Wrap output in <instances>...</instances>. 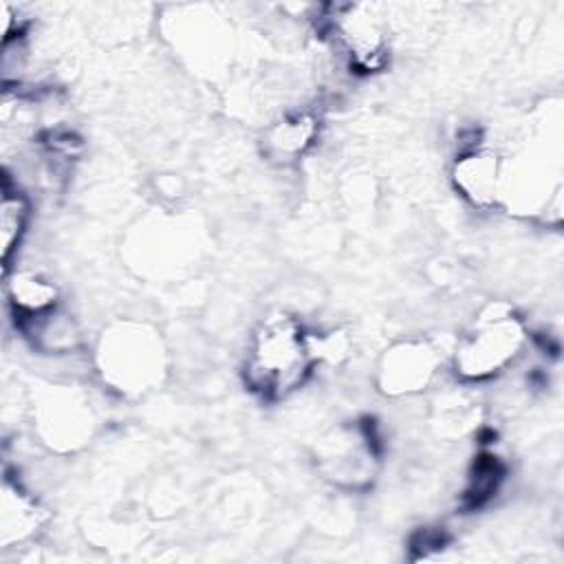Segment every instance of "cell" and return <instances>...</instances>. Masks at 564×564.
Masks as SVG:
<instances>
[{"label":"cell","instance_id":"obj_7","mask_svg":"<svg viewBox=\"0 0 564 564\" xmlns=\"http://www.w3.org/2000/svg\"><path fill=\"white\" fill-rule=\"evenodd\" d=\"M339 37L344 40L352 62L364 70H372L383 62V35L372 15H357V7H348L339 15Z\"/></svg>","mask_w":564,"mask_h":564},{"label":"cell","instance_id":"obj_4","mask_svg":"<svg viewBox=\"0 0 564 564\" xmlns=\"http://www.w3.org/2000/svg\"><path fill=\"white\" fill-rule=\"evenodd\" d=\"M438 368V352L427 341H401L392 346L379 366V386L386 394H412L432 381Z\"/></svg>","mask_w":564,"mask_h":564},{"label":"cell","instance_id":"obj_5","mask_svg":"<svg viewBox=\"0 0 564 564\" xmlns=\"http://www.w3.org/2000/svg\"><path fill=\"white\" fill-rule=\"evenodd\" d=\"M454 181L474 205H494L502 192V159L489 148H471L456 161Z\"/></svg>","mask_w":564,"mask_h":564},{"label":"cell","instance_id":"obj_3","mask_svg":"<svg viewBox=\"0 0 564 564\" xmlns=\"http://www.w3.org/2000/svg\"><path fill=\"white\" fill-rule=\"evenodd\" d=\"M104 372L121 390H143L161 368L159 341L137 326L117 328L101 348Z\"/></svg>","mask_w":564,"mask_h":564},{"label":"cell","instance_id":"obj_6","mask_svg":"<svg viewBox=\"0 0 564 564\" xmlns=\"http://www.w3.org/2000/svg\"><path fill=\"white\" fill-rule=\"evenodd\" d=\"M324 467L330 478L346 485H361L375 474V449L366 434L344 432L328 443Z\"/></svg>","mask_w":564,"mask_h":564},{"label":"cell","instance_id":"obj_2","mask_svg":"<svg viewBox=\"0 0 564 564\" xmlns=\"http://www.w3.org/2000/svg\"><path fill=\"white\" fill-rule=\"evenodd\" d=\"M527 328L502 304L489 306L460 339L454 352L456 372L469 381H482L502 372L524 348Z\"/></svg>","mask_w":564,"mask_h":564},{"label":"cell","instance_id":"obj_8","mask_svg":"<svg viewBox=\"0 0 564 564\" xmlns=\"http://www.w3.org/2000/svg\"><path fill=\"white\" fill-rule=\"evenodd\" d=\"M315 132V121L308 115H300V117H291L280 121L271 134H269V145L273 148V152H278L280 156H295L300 154L313 139Z\"/></svg>","mask_w":564,"mask_h":564},{"label":"cell","instance_id":"obj_1","mask_svg":"<svg viewBox=\"0 0 564 564\" xmlns=\"http://www.w3.org/2000/svg\"><path fill=\"white\" fill-rule=\"evenodd\" d=\"M313 364L311 339L302 326L284 315L267 317L249 346L247 383L269 399H280L297 388Z\"/></svg>","mask_w":564,"mask_h":564},{"label":"cell","instance_id":"obj_9","mask_svg":"<svg viewBox=\"0 0 564 564\" xmlns=\"http://www.w3.org/2000/svg\"><path fill=\"white\" fill-rule=\"evenodd\" d=\"M24 220H26V203L20 194L11 196L9 192H4V200H2V256L4 260L9 258L13 245L18 242L22 229H24Z\"/></svg>","mask_w":564,"mask_h":564}]
</instances>
